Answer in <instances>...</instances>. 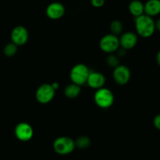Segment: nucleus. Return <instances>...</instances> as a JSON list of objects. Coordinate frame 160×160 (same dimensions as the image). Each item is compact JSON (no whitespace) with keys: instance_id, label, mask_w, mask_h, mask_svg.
<instances>
[{"instance_id":"10","label":"nucleus","mask_w":160,"mask_h":160,"mask_svg":"<svg viewBox=\"0 0 160 160\" xmlns=\"http://www.w3.org/2000/svg\"><path fill=\"white\" fill-rule=\"evenodd\" d=\"M65 12L66 9L64 6L59 2L50 3L45 9V13L47 17L53 20H59L62 18L65 14Z\"/></svg>"},{"instance_id":"9","label":"nucleus","mask_w":160,"mask_h":160,"mask_svg":"<svg viewBox=\"0 0 160 160\" xmlns=\"http://www.w3.org/2000/svg\"><path fill=\"white\" fill-rule=\"evenodd\" d=\"M29 38V33L27 28L23 26H17L12 30L11 32V40L12 42L17 45H23L28 42Z\"/></svg>"},{"instance_id":"20","label":"nucleus","mask_w":160,"mask_h":160,"mask_svg":"<svg viewBox=\"0 0 160 160\" xmlns=\"http://www.w3.org/2000/svg\"><path fill=\"white\" fill-rule=\"evenodd\" d=\"M91 4L95 8H101L105 5V0H91Z\"/></svg>"},{"instance_id":"5","label":"nucleus","mask_w":160,"mask_h":160,"mask_svg":"<svg viewBox=\"0 0 160 160\" xmlns=\"http://www.w3.org/2000/svg\"><path fill=\"white\" fill-rule=\"evenodd\" d=\"M99 47L102 51L108 54L116 52L120 47L119 38L111 33L106 34L100 40Z\"/></svg>"},{"instance_id":"23","label":"nucleus","mask_w":160,"mask_h":160,"mask_svg":"<svg viewBox=\"0 0 160 160\" xmlns=\"http://www.w3.org/2000/svg\"><path fill=\"white\" fill-rule=\"evenodd\" d=\"M51 85H52V87L53 88V89H54L55 91H56L57 89H59V84H58L57 82L52 83V84H51Z\"/></svg>"},{"instance_id":"16","label":"nucleus","mask_w":160,"mask_h":160,"mask_svg":"<svg viewBox=\"0 0 160 160\" xmlns=\"http://www.w3.org/2000/svg\"><path fill=\"white\" fill-rule=\"evenodd\" d=\"M75 142V146L81 149H85L91 145V140L87 136H81Z\"/></svg>"},{"instance_id":"13","label":"nucleus","mask_w":160,"mask_h":160,"mask_svg":"<svg viewBox=\"0 0 160 160\" xmlns=\"http://www.w3.org/2000/svg\"><path fill=\"white\" fill-rule=\"evenodd\" d=\"M145 14L154 17L160 14V0H148L144 4Z\"/></svg>"},{"instance_id":"7","label":"nucleus","mask_w":160,"mask_h":160,"mask_svg":"<svg viewBox=\"0 0 160 160\" xmlns=\"http://www.w3.org/2000/svg\"><path fill=\"white\" fill-rule=\"evenodd\" d=\"M131 73L130 69L125 65H119L115 67L112 73L114 81L119 85H125L131 80Z\"/></svg>"},{"instance_id":"1","label":"nucleus","mask_w":160,"mask_h":160,"mask_svg":"<svg viewBox=\"0 0 160 160\" xmlns=\"http://www.w3.org/2000/svg\"><path fill=\"white\" fill-rule=\"evenodd\" d=\"M135 29L138 35L144 38H148L156 31V21L153 20V17L144 13L135 17Z\"/></svg>"},{"instance_id":"15","label":"nucleus","mask_w":160,"mask_h":160,"mask_svg":"<svg viewBox=\"0 0 160 160\" xmlns=\"http://www.w3.org/2000/svg\"><path fill=\"white\" fill-rule=\"evenodd\" d=\"M81 86L75 84L73 83L68 84L64 89V95L67 98L70 99H73L78 97V95L81 94Z\"/></svg>"},{"instance_id":"22","label":"nucleus","mask_w":160,"mask_h":160,"mask_svg":"<svg viewBox=\"0 0 160 160\" xmlns=\"http://www.w3.org/2000/svg\"><path fill=\"white\" fill-rule=\"evenodd\" d=\"M156 29L160 32V18L156 21Z\"/></svg>"},{"instance_id":"25","label":"nucleus","mask_w":160,"mask_h":160,"mask_svg":"<svg viewBox=\"0 0 160 160\" xmlns=\"http://www.w3.org/2000/svg\"></svg>"},{"instance_id":"11","label":"nucleus","mask_w":160,"mask_h":160,"mask_svg":"<svg viewBox=\"0 0 160 160\" xmlns=\"http://www.w3.org/2000/svg\"><path fill=\"white\" fill-rule=\"evenodd\" d=\"M120 45L122 48L125 50H130L136 46L138 41V35L132 31L125 32L120 36Z\"/></svg>"},{"instance_id":"14","label":"nucleus","mask_w":160,"mask_h":160,"mask_svg":"<svg viewBox=\"0 0 160 160\" xmlns=\"http://www.w3.org/2000/svg\"><path fill=\"white\" fill-rule=\"evenodd\" d=\"M129 12L133 17H138L145 13L144 3L140 0H131L128 6Z\"/></svg>"},{"instance_id":"2","label":"nucleus","mask_w":160,"mask_h":160,"mask_svg":"<svg viewBox=\"0 0 160 160\" xmlns=\"http://www.w3.org/2000/svg\"><path fill=\"white\" fill-rule=\"evenodd\" d=\"M94 101L101 109H109L113 105L114 95L111 90L106 88L97 89L94 95Z\"/></svg>"},{"instance_id":"24","label":"nucleus","mask_w":160,"mask_h":160,"mask_svg":"<svg viewBox=\"0 0 160 160\" xmlns=\"http://www.w3.org/2000/svg\"><path fill=\"white\" fill-rule=\"evenodd\" d=\"M156 62H157L158 65L160 67V50L158 52L157 55H156Z\"/></svg>"},{"instance_id":"8","label":"nucleus","mask_w":160,"mask_h":160,"mask_svg":"<svg viewBox=\"0 0 160 160\" xmlns=\"http://www.w3.org/2000/svg\"><path fill=\"white\" fill-rule=\"evenodd\" d=\"M14 134L18 140L21 142H28L33 138L34 130L29 123L22 122L16 126Z\"/></svg>"},{"instance_id":"18","label":"nucleus","mask_w":160,"mask_h":160,"mask_svg":"<svg viewBox=\"0 0 160 160\" xmlns=\"http://www.w3.org/2000/svg\"><path fill=\"white\" fill-rule=\"evenodd\" d=\"M17 49H18V46L13 42H10V43L7 44L6 46L3 48V53L7 57H12L15 56L17 52Z\"/></svg>"},{"instance_id":"3","label":"nucleus","mask_w":160,"mask_h":160,"mask_svg":"<svg viewBox=\"0 0 160 160\" xmlns=\"http://www.w3.org/2000/svg\"><path fill=\"white\" fill-rule=\"evenodd\" d=\"M91 70L83 63H78L72 67L70 73V78L72 83L82 86L87 83Z\"/></svg>"},{"instance_id":"12","label":"nucleus","mask_w":160,"mask_h":160,"mask_svg":"<svg viewBox=\"0 0 160 160\" xmlns=\"http://www.w3.org/2000/svg\"><path fill=\"white\" fill-rule=\"evenodd\" d=\"M86 84L91 88L97 90L104 87L106 84V77L100 72L91 71Z\"/></svg>"},{"instance_id":"21","label":"nucleus","mask_w":160,"mask_h":160,"mask_svg":"<svg viewBox=\"0 0 160 160\" xmlns=\"http://www.w3.org/2000/svg\"><path fill=\"white\" fill-rule=\"evenodd\" d=\"M153 125L157 130L160 131V114H158L153 119Z\"/></svg>"},{"instance_id":"6","label":"nucleus","mask_w":160,"mask_h":160,"mask_svg":"<svg viewBox=\"0 0 160 160\" xmlns=\"http://www.w3.org/2000/svg\"><path fill=\"white\" fill-rule=\"evenodd\" d=\"M56 91L53 89L51 84H41L35 92V98L37 101L41 104L49 103L54 98Z\"/></svg>"},{"instance_id":"17","label":"nucleus","mask_w":160,"mask_h":160,"mask_svg":"<svg viewBox=\"0 0 160 160\" xmlns=\"http://www.w3.org/2000/svg\"><path fill=\"white\" fill-rule=\"evenodd\" d=\"M109 29H110L111 34H115V35H119L122 33L123 29V23L121 21L118 20H115L111 22L110 26H109Z\"/></svg>"},{"instance_id":"4","label":"nucleus","mask_w":160,"mask_h":160,"mask_svg":"<svg viewBox=\"0 0 160 160\" xmlns=\"http://www.w3.org/2000/svg\"><path fill=\"white\" fill-rule=\"evenodd\" d=\"M76 148L75 142L67 136H61L57 138L53 142V149L57 154L68 155L71 153Z\"/></svg>"},{"instance_id":"19","label":"nucleus","mask_w":160,"mask_h":160,"mask_svg":"<svg viewBox=\"0 0 160 160\" xmlns=\"http://www.w3.org/2000/svg\"><path fill=\"white\" fill-rule=\"evenodd\" d=\"M106 63L109 67L112 68H115L117 66L120 65V59H119V56H116L113 53H111L106 58Z\"/></svg>"}]
</instances>
